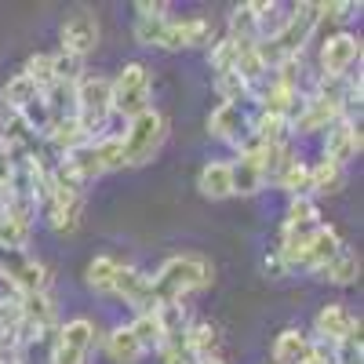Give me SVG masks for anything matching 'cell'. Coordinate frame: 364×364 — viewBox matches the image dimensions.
I'll return each instance as SVG.
<instances>
[{"mask_svg": "<svg viewBox=\"0 0 364 364\" xmlns=\"http://www.w3.org/2000/svg\"><path fill=\"white\" fill-rule=\"evenodd\" d=\"M317 22H321L317 4H295V11L288 15V22L281 26V33H277V37H269V41H255V51H259V58H262L266 73H269L273 66H281L284 58H299V55H302V48L310 44Z\"/></svg>", "mask_w": 364, "mask_h": 364, "instance_id": "1", "label": "cell"}, {"mask_svg": "<svg viewBox=\"0 0 364 364\" xmlns=\"http://www.w3.org/2000/svg\"><path fill=\"white\" fill-rule=\"evenodd\" d=\"M154 284V299L161 302H182V295H190L197 288L211 284V262L200 255H171L161 262V269L149 277Z\"/></svg>", "mask_w": 364, "mask_h": 364, "instance_id": "2", "label": "cell"}, {"mask_svg": "<svg viewBox=\"0 0 364 364\" xmlns=\"http://www.w3.org/2000/svg\"><path fill=\"white\" fill-rule=\"evenodd\" d=\"M164 139H168V117L164 113H157L154 106H149L146 113L132 117L128 120V132L120 135V146H124V164L128 168L149 164V161L161 154Z\"/></svg>", "mask_w": 364, "mask_h": 364, "instance_id": "3", "label": "cell"}, {"mask_svg": "<svg viewBox=\"0 0 364 364\" xmlns=\"http://www.w3.org/2000/svg\"><path fill=\"white\" fill-rule=\"evenodd\" d=\"M113 113V99H109V80L91 73V77H80L77 87H73V117L84 124L87 135H95L106 128V120Z\"/></svg>", "mask_w": 364, "mask_h": 364, "instance_id": "4", "label": "cell"}, {"mask_svg": "<svg viewBox=\"0 0 364 364\" xmlns=\"http://www.w3.org/2000/svg\"><path fill=\"white\" fill-rule=\"evenodd\" d=\"M109 99H113V113L120 117H139L149 109V70L142 63H128L117 73V80H109Z\"/></svg>", "mask_w": 364, "mask_h": 364, "instance_id": "5", "label": "cell"}, {"mask_svg": "<svg viewBox=\"0 0 364 364\" xmlns=\"http://www.w3.org/2000/svg\"><path fill=\"white\" fill-rule=\"evenodd\" d=\"M91 346H95V324L87 317L66 321L58 328V339L51 346V364H87Z\"/></svg>", "mask_w": 364, "mask_h": 364, "instance_id": "6", "label": "cell"}, {"mask_svg": "<svg viewBox=\"0 0 364 364\" xmlns=\"http://www.w3.org/2000/svg\"><path fill=\"white\" fill-rule=\"evenodd\" d=\"M55 321H58V314H55V302H51L48 291L22 295V321H18V331H15L18 346L33 343V339H44L48 331L55 328Z\"/></svg>", "mask_w": 364, "mask_h": 364, "instance_id": "7", "label": "cell"}, {"mask_svg": "<svg viewBox=\"0 0 364 364\" xmlns=\"http://www.w3.org/2000/svg\"><path fill=\"white\" fill-rule=\"evenodd\" d=\"M215 41V26L208 18H168L161 29L157 48L164 51H182V48H204Z\"/></svg>", "mask_w": 364, "mask_h": 364, "instance_id": "8", "label": "cell"}, {"mask_svg": "<svg viewBox=\"0 0 364 364\" xmlns=\"http://www.w3.org/2000/svg\"><path fill=\"white\" fill-rule=\"evenodd\" d=\"M317 336H321V343H331V346L360 339V317H353L343 302H328L317 314Z\"/></svg>", "mask_w": 364, "mask_h": 364, "instance_id": "9", "label": "cell"}, {"mask_svg": "<svg viewBox=\"0 0 364 364\" xmlns=\"http://www.w3.org/2000/svg\"><path fill=\"white\" fill-rule=\"evenodd\" d=\"M353 63H360V37L357 33H336L321 48V70L324 77H350Z\"/></svg>", "mask_w": 364, "mask_h": 364, "instance_id": "10", "label": "cell"}, {"mask_svg": "<svg viewBox=\"0 0 364 364\" xmlns=\"http://www.w3.org/2000/svg\"><path fill=\"white\" fill-rule=\"evenodd\" d=\"M360 146H364V139H360V124H357L353 117H343L339 124H331V128H328L324 161L346 168V161H353V157L360 154Z\"/></svg>", "mask_w": 364, "mask_h": 364, "instance_id": "11", "label": "cell"}, {"mask_svg": "<svg viewBox=\"0 0 364 364\" xmlns=\"http://www.w3.org/2000/svg\"><path fill=\"white\" fill-rule=\"evenodd\" d=\"M343 248V240H339V233L331 230V226H317L314 230V237L306 240V245H302V252L295 255V262H291V269L299 266V269H310V273H321L324 266H328V259L336 255Z\"/></svg>", "mask_w": 364, "mask_h": 364, "instance_id": "12", "label": "cell"}, {"mask_svg": "<svg viewBox=\"0 0 364 364\" xmlns=\"http://www.w3.org/2000/svg\"><path fill=\"white\" fill-rule=\"evenodd\" d=\"M113 295L128 299L139 314H154L157 310V299H154V284L142 269L135 266H120L117 269V281H113Z\"/></svg>", "mask_w": 364, "mask_h": 364, "instance_id": "13", "label": "cell"}, {"mask_svg": "<svg viewBox=\"0 0 364 364\" xmlns=\"http://www.w3.org/2000/svg\"><path fill=\"white\" fill-rule=\"evenodd\" d=\"M99 48V22L91 11H73L66 22H63V51L84 58L87 51Z\"/></svg>", "mask_w": 364, "mask_h": 364, "instance_id": "14", "label": "cell"}, {"mask_svg": "<svg viewBox=\"0 0 364 364\" xmlns=\"http://www.w3.org/2000/svg\"><path fill=\"white\" fill-rule=\"evenodd\" d=\"M248 128H252V120L245 117V109H240V106L219 102L215 109L208 113V132L215 135L219 142H233V146H240V142H245V135H248Z\"/></svg>", "mask_w": 364, "mask_h": 364, "instance_id": "15", "label": "cell"}, {"mask_svg": "<svg viewBox=\"0 0 364 364\" xmlns=\"http://www.w3.org/2000/svg\"><path fill=\"white\" fill-rule=\"evenodd\" d=\"M266 186V175H262V164H259V154H240L233 164H230V190L240 193V197H252Z\"/></svg>", "mask_w": 364, "mask_h": 364, "instance_id": "16", "label": "cell"}, {"mask_svg": "<svg viewBox=\"0 0 364 364\" xmlns=\"http://www.w3.org/2000/svg\"><path fill=\"white\" fill-rule=\"evenodd\" d=\"M55 149H58V154H73V149H80V146H87L91 142V135L84 132V124H80V120L77 117H58L55 120V124H51V132L44 135Z\"/></svg>", "mask_w": 364, "mask_h": 364, "instance_id": "17", "label": "cell"}, {"mask_svg": "<svg viewBox=\"0 0 364 364\" xmlns=\"http://www.w3.org/2000/svg\"><path fill=\"white\" fill-rule=\"evenodd\" d=\"M310 346H314V339L306 336V331L284 328L277 336V343H273V364H302L310 357Z\"/></svg>", "mask_w": 364, "mask_h": 364, "instance_id": "18", "label": "cell"}, {"mask_svg": "<svg viewBox=\"0 0 364 364\" xmlns=\"http://www.w3.org/2000/svg\"><path fill=\"white\" fill-rule=\"evenodd\" d=\"M197 190H200L208 200L233 197V190H230V164H223V161L204 164V168H200V175H197Z\"/></svg>", "mask_w": 364, "mask_h": 364, "instance_id": "19", "label": "cell"}, {"mask_svg": "<svg viewBox=\"0 0 364 364\" xmlns=\"http://www.w3.org/2000/svg\"><path fill=\"white\" fill-rule=\"evenodd\" d=\"M321 273H324V281H331V284H353L360 277V255L353 248H339L336 255L328 259V266Z\"/></svg>", "mask_w": 364, "mask_h": 364, "instance_id": "20", "label": "cell"}, {"mask_svg": "<svg viewBox=\"0 0 364 364\" xmlns=\"http://www.w3.org/2000/svg\"><path fill=\"white\" fill-rule=\"evenodd\" d=\"M215 343H219V331L208 321H193V324H186V331H182V346H186L197 360L215 357Z\"/></svg>", "mask_w": 364, "mask_h": 364, "instance_id": "21", "label": "cell"}, {"mask_svg": "<svg viewBox=\"0 0 364 364\" xmlns=\"http://www.w3.org/2000/svg\"><path fill=\"white\" fill-rule=\"evenodd\" d=\"M106 353L113 357V364H139L146 357V350L132 336V328H113L109 339H106Z\"/></svg>", "mask_w": 364, "mask_h": 364, "instance_id": "22", "label": "cell"}, {"mask_svg": "<svg viewBox=\"0 0 364 364\" xmlns=\"http://www.w3.org/2000/svg\"><path fill=\"white\" fill-rule=\"evenodd\" d=\"M117 269H120V262H117L113 255H95V259L87 262L84 281H87V288H91V291L109 295V291H113V281H117Z\"/></svg>", "mask_w": 364, "mask_h": 364, "instance_id": "23", "label": "cell"}, {"mask_svg": "<svg viewBox=\"0 0 364 364\" xmlns=\"http://www.w3.org/2000/svg\"><path fill=\"white\" fill-rule=\"evenodd\" d=\"M84 77V58L70 55V51H55L51 55V80L58 87H77V80ZM51 84V87H55Z\"/></svg>", "mask_w": 364, "mask_h": 364, "instance_id": "24", "label": "cell"}, {"mask_svg": "<svg viewBox=\"0 0 364 364\" xmlns=\"http://www.w3.org/2000/svg\"><path fill=\"white\" fill-rule=\"evenodd\" d=\"M18 117L26 120V128L33 132V135H48L51 124H55V113H51V106H48V99H44V91L29 99V102L18 109Z\"/></svg>", "mask_w": 364, "mask_h": 364, "instance_id": "25", "label": "cell"}, {"mask_svg": "<svg viewBox=\"0 0 364 364\" xmlns=\"http://www.w3.org/2000/svg\"><path fill=\"white\" fill-rule=\"evenodd\" d=\"M346 186V171L339 168V164H331V161H317L314 168H310V190H317V193H339Z\"/></svg>", "mask_w": 364, "mask_h": 364, "instance_id": "26", "label": "cell"}, {"mask_svg": "<svg viewBox=\"0 0 364 364\" xmlns=\"http://www.w3.org/2000/svg\"><path fill=\"white\" fill-rule=\"evenodd\" d=\"M33 95H41V91H37V84L33 80H29L26 73H15L4 87H0V106H4V109H22L29 99H33Z\"/></svg>", "mask_w": 364, "mask_h": 364, "instance_id": "27", "label": "cell"}, {"mask_svg": "<svg viewBox=\"0 0 364 364\" xmlns=\"http://www.w3.org/2000/svg\"><path fill=\"white\" fill-rule=\"evenodd\" d=\"M132 336L139 339V346L149 353V350H164V331H161V321H157V314H139L132 324Z\"/></svg>", "mask_w": 364, "mask_h": 364, "instance_id": "28", "label": "cell"}, {"mask_svg": "<svg viewBox=\"0 0 364 364\" xmlns=\"http://www.w3.org/2000/svg\"><path fill=\"white\" fill-rule=\"evenodd\" d=\"M288 117H277V113H262L259 120H252V135L262 142V146H273V142H284V135H288Z\"/></svg>", "mask_w": 364, "mask_h": 364, "instance_id": "29", "label": "cell"}, {"mask_svg": "<svg viewBox=\"0 0 364 364\" xmlns=\"http://www.w3.org/2000/svg\"><path fill=\"white\" fill-rule=\"evenodd\" d=\"M230 41H259V22H255V4H240L230 15Z\"/></svg>", "mask_w": 364, "mask_h": 364, "instance_id": "30", "label": "cell"}, {"mask_svg": "<svg viewBox=\"0 0 364 364\" xmlns=\"http://www.w3.org/2000/svg\"><path fill=\"white\" fill-rule=\"evenodd\" d=\"M215 91H219V99L230 102V106H240V102L252 95V87L237 77V70H223V73H215Z\"/></svg>", "mask_w": 364, "mask_h": 364, "instance_id": "31", "label": "cell"}, {"mask_svg": "<svg viewBox=\"0 0 364 364\" xmlns=\"http://www.w3.org/2000/svg\"><path fill=\"white\" fill-rule=\"evenodd\" d=\"M277 186H281L284 193H291V197H306V193H310V168L302 164V161H291V164L281 171Z\"/></svg>", "mask_w": 364, "mask_h": 364, "instance_id": "32", "label": "cell"}, {"mask_svg": "<svg viewBox=\"0 0 364 364\" xmlns=\"http://www.w3.org/2000/svg\"><path fill=\"white\" fill-rule=\"evenodd\" d=\"M22 73L37 84V91H48L55 80H51V55L48 51H37V55H29L26 58V66H22Z\"/></svg>", "mask_w": 364, "mask_h": 364, "instance_id": "33", "label": "cell"}, {"mask_svg": "<svg viewBox=\"0 0 364 364\" xmlns=\"http://www.w3.org/2000/svg\"><path fill=\"white\" fill-rule=\"evenodd\" d=\"M321 215H317V204L310 197H291L288 204V215H284V226H317Z\"/></svg>", "mask_w": 364, "mask_h": 364, "instance_id": "34", "label": "cell"}, {"mask_svg": "<svg viewBox=\"0 0 364 364\" xmlns=\"http://www.w3.org/2000/svg\"><path fill=\"white\" fill-rule=\"evenodd\" d=\"M233 63H237V41H219V44H211V66H215V73H223V70H233Z\"/></svg>", "mask_w": 364, "mask_h": 364, "instance_id": "35", "label": "cell"}, {"mask_svg": "<svg viewBox=\"0 0 364 364\" xmlns=\"http://www.w3.org/2000/svg\"><path fill=\"white\" fill-rule=\"evenodd\" d=\"M135 11L146 22H157V18H168L171 4H168V0H135Z\"/></svg>", "mask_w": 364, "mask_h": 364, "instance_id": "36", "label": "cell"}, {"mask_svg": "<svg viewBox=\"0 0 364 364\" xmlns=\"http://www.w3.org/2000/svg\"><path fill=\"white\" fill-rule=\"evenodd\" d=\"M161 353H164V364H197V357H193L186 346H182V343H175V346H164Z\"/></svg>", "mask_w": 364, "mask_h": 364, "instance_id": "37", "label": "cell"}, {"mask_svg": "<svg viewBox=\"0 0 364 364\" xmlns=\"http://www.w3.org/2000/svg\"><path fill=\"white\" fill-rule=\"evenodd\" d=\"M262 269L269 273V277H284V273H288V262L281 259V252H269V255L262 259Z\"/></svg>", "mask_w": 364, "mask_h": 364, "instance_id": "38", "label": "cell"}, {"mask_svg": "<svg viewBox=\"0 0 364 364\" xmlns=\"http://www.w3.org/2000/svg\"><path fill=\"white\" fill-rule=\"evenodd\" d=\"M8 178H11V157H8V149L0 146V197L8 190Z\"/></svg>", "mask_w": 364, "mask_h": 364, "instance_id": "39", "label": "cell"}, {"mask_svg": "<svg viewBox=\"0 0 364 364\" xmlns=\"http://www.w3.org/2000/svg\"><path fill=\"white\" fill-rule=\"evenodd\" d=\"M0 364H22V360H18V353H8V357H0Z\"/></svg>", "mask_w": 364, "mask_h": 364, "instance_id": "40", "label": "cell"}, {"mask_svg": "<svg viewBox=\"0 0 364 364\" xmlns=\"http://www.w3.org/2000/svg\"><path fill=\"white\" fill-rule=\"evenodd\" d=\"M197 364H226L223 357H204V360H197Z\"/></svg>", "mask_w": 364, "mask_h": 364, "instance_id": "41", "label": "cell"}]
</instances>
